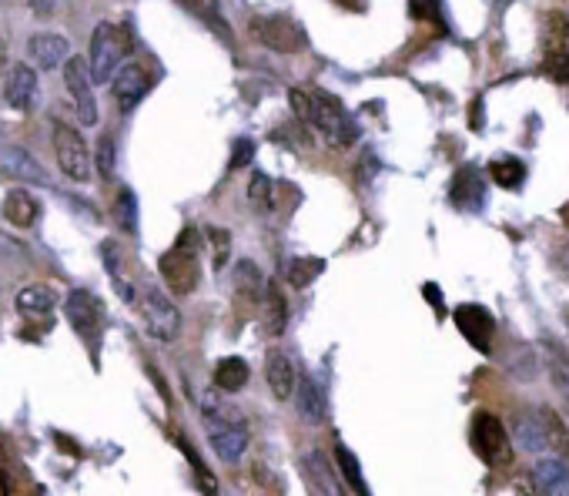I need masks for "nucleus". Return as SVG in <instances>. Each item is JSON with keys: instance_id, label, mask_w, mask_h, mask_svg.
I'll use <instances>...</instances> for the list:
<instances>
[{"instance_id": "473e14b6", "label": "nucleus", "mask_w": 569, "mask_h": 496, "mask_svg": "<svg viewBox=\"0 0 569 496\" xmlns=\"http://www.w3.org/2000/svg\"><path fill=\"white\" fill-rule=\"evenodd\" d=\"M114 215H118V222L124 232H138V198H134L131 188H121L118 202H114Z\"/></svg>"}, {"instance_id": "f3484780", "label": "nucleus", "mask_w": 569, "mask_h": 496, "mask_svg": "<svg viewBox=\"0 0 569 496\" xmlns=\"http://www.w3.org/2000/svg\"><path fill=\"white\" fill-rule=\"evenodd\" d=\"M265 383H268V389H272L275 399H292L298 379H295L292 359H288L282 349H268V356H265Z\"/></svg>"}, {"instance_id": "20e7f679", "label": "nucleus", "mask_w": 569, "mask_h": 496, "mask_svg": "<svg viewBox=\"0 0 569 496\" xmlns=\"http://www.w3.org/2000/svg\"><path fill=\"white\" fill-rule=\"evenodd\" d=\"M134 302H138V309H141V319H144V326H148V336H154L158 342H175L178 339L181 312H178V305L158 289V285H144Z\"/></svg>"}, {"instance_id": "aec40b11", "label": "nucleus", "mask_w": 569, "mask_h": 496, "mask_svg": "<svg viewBox=\"0 0 569 496\" xmlns=\"http://www.w3.org/2000/svg\"><path fill=\"white\" fill-rule=\"evenodd\" d=\"M178 4L185 7V11L195 17V21L205 24L208 31H215L228 47L235 44V34H231V24L225 21V14H221V4H218V0H178Z\"/></svg>"}, {"instance_id": "1a4fd4ad", "label": "nucleus", "mask_w": 569, "mask_h": 496, "mask_svg": "<svg viewBox=\"0 0 569 496\" xmlns=\"http://www.w3.org/2000/svg\"><path fill=\"white\" fill-rule=\"evenodd\" d=\"M452 319H456L462 339H466L476 352L493 349L496 319H493V312H489V309H482V305H476V302H466V305H459V309L452 312Z\"/></svg>"}, {"instance_id": "6ab92c4d", "label": "nucleus", "mask_w": 569, "mask_h": 496, "mask_svg": "<svg viewBox=\"0 0 569 496\" xmlns=\"http://www.w3.org/2000/svg\"><path fill=\"white\" fill-rule=\"evenodd\" d=\"M452 202L462 212H479L482 202H486V181H482V171L476 168H462L456 175V185H452Z\"/></svg>"}, {"instance_id": "423d86ee", "label": "nucleus", "mask_w": 569, "mask_h": 496, "mask_svg": "<svg viewBox=\"0 0 569 496\" xmlns=\"http://www.w3.org/2000/svg\"><path fill=\"white\" fill-rule=\"evenodd\" d=\"M64 88L71 94L74 111L81 124H98V98H94V74L84 57H67L64 61Z\"/></svg>"}, {"instance_id": "ea45409f", "label": "nucleus", "mask_w": 569, "mask_h": 496, "mask_svg": "<svg viewBox=\"0 0 569 496\" xmlns=\"http://www.w3.org/2000/svg\"><path fill=\"white\" fill-rule=\"evenodd\" d=\"M31 7H34V14H51L54 0H31Z\"/></svg>"}, {"instance_id": "5701e85b", "label": "nucleus", "mask_w": 569, "mask_h": 496, "mask_svg": "<svg viewBox=\"0 0 569 496\" xmlns=\"http://www.w3.org/2000/svg\"><path fill=\"white\" fill-rule=\"evenodd\" d=\"M302 466H305V480L312 490H318V493H339L342 490L339 480L332 476V466H329V460H325V453H318V450L305 453Z\"/></svg>"}, {"instance_id": "a878e982", "label": "nucleus", "mask_w": 569, "mask_h": 496, "mask_svg": "<svg viewBox=\"0 0 569 496\" xmlns=\"http://www.w3.org/2000/svg\"><path fill=\"white\" fill-rule=\"evenodd\" d=\"M101 259H104V269L111 272L114 289H118L121 299H128V302L138 299V295H134V285H131V279H128V269H124V259H121L118 242H104V245H101Z\"/></svg>"}, {"instance_id": "c85d7f7f", "label": "nucleus", "mask_w": 569, "mask_h": 496, "mask_svg": "<svg viewBox=\"0 0 569 496\" xmlns=\"http://www.w3.org/2000/svg\"><path fill=\"white\" fill-rule=\"evenodd\" d=\"M335 460H339V470L345 476V483H349L355 493L359 496L369 493V483H365V476H362V466H359V460H355V453H349V446H342V443L335 446Z\"/></svg>"}, {"instance_id": "4c0bfd02", "label": "nucleus", "mask_w": 569, "mask_h": 496, "mask_svg": "<svg viewBox=\"0 0 569 496\" xmlns=\"http://www.w3.org/2000/svg\"><path fill=\"white\" fill-rule=\"evenodd\" d=\"M252 158H255V145L248 138H238L235 141V155H231V161H228V171H238L241 165H248Z\"/></svg>"}, {"instance_id": "6e6552de", "label": "nucleus", "mask_w": 569, "mask_h": 496, "mask_svg": "<svg viewBox=\"0 0 569 496\" xmlns=\"http://www.w3.org/2000/svg\"><path fill=\"white\" fill-rule=\"evenodd\" d=\"M469 443H472V450H476L479 460H486V463H499L509 456V433L493 413H486V409H479V413L472 416Z\"/></svg>"}, {"instance_id": "a211bd4d", "label": "nucleus", "mask_w": 569, "mask_h": 496, "mask_svg": "<svg viewBox=\"0 0 569 496\" xmlns=\"http://www.w3.org/2000/svg\"><path fill=\"white\" fill-rule=\"evenodd\" d=\"M4 98L17 111H31L34 98H37V74H34V68H27V64H14V71L7 74Z\"/></svg>"}, {"instance_id": "7c9ffc66", "label": "nucleus", "mask_w": 569, "mask_h": 496, "mask_svg": "<svg viewBox=\"0 0 569 496\" xmlns=\"http://www.w3.org/2000/svg\"><path fill=\"white\" fill-rule=\"evenodd\" d=\"M235 289L245 292L252 302L258 299V292L265 289V282H262V272H258L255 262H238L235 265Z\"/></svg>"}, {"instance_id": "58836bf2", "label": "nucleus", "mask_w": 569, "mask_h": 496, "mask_svg": "<svg viewBox=\"0 0 569 496\" xmlns=\"http://www.w3.org/2000/svg\"><path fill=\"white\" fill-rule=\"evenodd\" d=\"M211 242H215V269H225V262H228V232H221V228H211Z\"/></svg>"}, {"instance_id": "9b49d317", "label": "nucleus", "mask_w": 569, "mask_h": 496, "mask_svg": "<svg viewBox=\"0 0 569 496\" xmlns=\"http://www.w3.org/2000/svg\"><path fill=\"white\" fill-rule=\"evenodd\" d=\"M111 88H114V101H118V108L131 111V108H138L144 94L151 91V74L144 64L128 61V64H121V71L111 78Z\"/></svg>"}, {"instance_id": "bb28decb", "label": "nucleus", "mask_w": 569, "mask_h": 496, "mask_svg": "<svg viewBox=\"0 0 569 496\" xmlns=\"http://www.w3.org/2000/svg\"><path fill=\"white\" fill-rule=\"evenodd\" d=\"M539 359H543V366L549 369L553 383L559 389H569V352L563 346H556L553 339H546L543 342V352H539Z\"/></svg>"}, {"instance_id": "c9c22d12", "label": "nucleus", "mask_w": 569, "mask_h": 496, "mask_svg": "<svg viewBox=\"0 0 569 496\" xmlns=\"http://www.w3.org/2000/svg\"><path fill=\"white\" fill-rule=\"evenodd\" d=\"M114 138L111 135H101V141H98V175L108 181L111 175H114Z\"/></svg>"}, {"instance_id": "f8f14e48", "label": "nucleus", "mask_w": 569, "mask_h": 496, "mask_svg": "<svg viewBox=\"0 0 569 496\" xmlns=\"http://www.w3.org/2000/svg\"><path fill=\"white\" fill-rule=\"evenodd\" d=\"M513 440L523 453L529 456H539L549 450V443H553V419L543 416V413H523L516 416L513 423Z\"/></svg>"}, {"instance_id": "0eeeda50", "label": "nucleus", "mask_w": 569, "mask_h": 496, "mask_svg": "<svg viewBox=\"0 0 569 496\" xmlns=\"http://www.w3.org/2000/svg\"><path fill=\"white\" fill-rule=\"evenodd\" d=\"M252 37L258 44L272 47V51H278V54H298L305 47V31L292 21V17H282V14L255 17Z\"/></svg>"}, {"instance_id": "ddd939ff", "label": "nucleus", "mask_w": 569, "mask_h": 496, "mask_svg": "<svg viewBox=\"0 0 569 496\" xmlns=\"http://www.w3.org/2000/svg\"><path fill=\"white\" fill-rule=\"evenodd\" d=\"M64 312H67V322H71L74 332H77V336H81L84 342H91L94 336H98L101 302L94 299L88 289H74L71 295H67Z\"/></svg>"}, {"instance_id": "c756f323", "label": "nucleus", "mask_w": 569, "mask_h": 496, "mask_svg": "<svg viewBox=\"0 0 569 496\" xmlns=\"http://www.w3.org/2000/svg\"><path fill=\"white\" fill-rule=\"evenodd\" d=\"M285 319H288V312H285L282 292H278L275 285H268L265 289V329H268V336H282Z\"/></svg>"}, {"instance_id": "39448f33", "label": "nucleus", "mask_w": 569, "mask_h": 496, "mask_svg": "<svg viewBox=\"0 0 569 496\" xmlns=\"http://www.w3.org/2000/svg\"><path fill=\"white\" fill-rule=\"evenodd\" d=\"M54 155L57 165L71 181H91V151L88 141L81 138V131L71 128L67 121H54Z\"/></svg>"}, {"instance_id": "f704fd0d", "label": "nucleus", "mask_w": 569, "mask_h": 496, "mask_svg": "<svg viewBox=\"0 0 569 496\" xmlns=\"http://www.w3.org/2000/svg\"><path fill=\"white\" fill-rule=\"evenodd\" d=\"M536 362H539V359H533V349H529V346H519V349H516V359L509 356V369H513L519 379H533V376H536Z\"/></svg>"}, {"instance_id": "9d476101", "label": "nucleus", "mask_w": 569, "mask_h": 496, "mask_svg": "<svg viewBox=\"0 0 569 496\" xmlns=\"http://www.w3.org/2000/svg\"><path fill=\"white\" fill-rule=\"evenodd\" d=\"M0 171L17 181H27V185H47V171L41 161H37L24 145L7 141V138H0Z\"/></svg>"}, {"instance_id": "f257e3e1", "label": "nucleus", "mask_w": 569, "mask_h": 496, "mask_svg": "<svg viewBox=\"0 0 569 496\" xmlns=\"http://www.w3.org/2000/svg\"><path fill=\"white\" fill-rule=\"evenodd\" d=\"M288 104L302 121H308L312 128L329 141L332 148H349L355 141V124L349 118V111L342 108V101L335 94H325L312 88V84H302V88L288 91Z\"/></svg>"}, {"instance_id": "412c9836", "label": "nucleus", "mask_w": 569, "mask_h": 496, "mask_svg": "<svg viewBox=\"0 0 569 496\" xmlns=\"http://www.w3.org/2000/svg\"><path fill=\"white\" fill-rule=\"evenodd\" d=\"M0 212H4L7 225L31 228L37 222V215H41V205H37V198L31 192H24V188H14V192H7L4 205H0Z\"/></svg>"}, {"instance_id": "2f4dec72", "label": "nucleus", "mask_w": 569, "mask_h": 496, "mask_svg": "<svg viewBox=\"0 0 569 496\" xmlns=\"http://www.w3.org/2000/svg\"><path fill=\"white\" fill-rule=\"evenodd\" d=\"M248 198H252V208H258V212H272V205H275V185H272V178L262 175V171H255V175H252V185H248Z\"/></svg>"}, {"instance_id": "393cba45", "label": "nucleus", "mask_w": 569, "mask_h": 496, "mask_svg": "<svg viewBox=\"0 0 569 496\" xmlns=\"http://www.w3.org/2000/svg\"><path fill=\"white\" fill-rule=\"evenodd\" d=\"M248 376H252L248 362L241 356H228L215 366V389H221V393H238V389L248 386Z\"/></svg>"}, {"instance_id": "79ce46f5", "label": "nucleus", "mask_w": 569, "mask_h": 496, "mask_svg": "<svg viewBox=\"0 0 569 496\" xmlns=\"http://www.w3.org/2000/svg\"><path fill=\"white\" fill-rule=\"evenodd\" d=\"M563 322H566V329H569V309L563 312Z\"/></svg>"}, {"instance_id": "b1692460", "label": "nucleus", "mask_w": 569, "mask_h": 496, "mask_svg": "<svg viewBox=\"0 0 569 496\" xmlns=\"http://www.w3.org/2000/svg\"><path fill=\"white\" fill-rule=\"evenodd\" d=\"M533 476H536L539 490L549 496L569 493V463H563V460H539L533 466Z\"/></svg>"}, {"instance_id": "7ed1b4c3", "label": "nucleus", "mask_w": 569, "mask_h": 496, "mask_svg": "<svg viewBox=\"0 0 569 496\" xmlns=\"http://www.w3.org/2000/svg\"><path fill=\"white\" fill-rule=\"evenodd\" d=\"M128 54H131V34L124 31V27L111 24V21H101L94 27L91 54H88L94 84H111V78L121 71V64Z\"/></svg>"}, {"instance_id": "2eb2a0df", "label": "nucleus", "mask_w": 569, "mask_h": 496, "mask_svg": "<svg viewBox=\"0 0 569 496\" xmlns=\"http://www.w3.org/2000/svg\"><path fill=\"white\" fill-rule=\"evenodd\" d=\"M211 426V450H215L221 460L235 463L241 453H245L248 446V433L241 429V423H235V419H208Z\"/></svg>"}, {"instance_id": "f03ea898", "label": "nucleus", "mask_w": 569, "mask_h": 496, "mask_svg": "<svg viewBox=\"0 0 569 496\" xmlns=\"http://www.w3.org/2000/svg\"><path fill=\"white\" fill-rule=\"evenodd\" d=\"M161 269V279L175 295H191L198 289V279H201V265H198V232L195 228H185L178 235V242L161 255L158 262Z\"/></svg>"}, {"instance_id": "e433bc0d", "label": "nucleus", "mask_w": 569, "mask_h": 496, "mask_svg": "<svg viewBox=\"0 0 569 496\" xmlns=\"http://www.w3.org/2000/svg\"><path fill=\"white\" fill-rule=\"evenodd\" d=\"M409 11L416 21H439V0H409Z\"/></svg>"}, {"instance_id": "72a5a7b5", "label": "nucleus", "mask_w": 569, "mask_h": 496, "mask_svg": "<svg viewBox=\"0 0 569 496\" xmlns=\"http://www.w3.org/2000/svg\"><path fill=\"white\" fill-rule=\"evenodd\" d=\"M322 269H325V262H318V259L315 262H292L288 265V282L298 285V289H305V285L312 282Z\"/></svg>"}, {"instance_id": "cd10ccee", "label": "nucleus", "mask_w": 569, "mask_h": 496, "mask_svg": "<svg viewBox=\"0 0 569 496\" xmlns=\"http://www.w3.org/2000/svg\"><path fill=\"white\" fill-rule=\"evenodd\" d=\"M493 181L499 188H506V192H513V188H519L526 181V165L519 158H499L493 161Z\"/></svg>"}, {"instance_id": "4468645a", "label": "nucleus", "mask_w": 569, "mask_h": 496, "mask_svg": "<svg viewBox=\"0 0 569 496\" xmlns=\"http://www.w3.org/2000/svg\"><path fill=\"white\" fill-rule=\"evenodd\" d=\"M27 54L34 57V64L41 71H54V68H64L67 54H71V47H67V37L57 34V31H41L31 37V44H27Z\"/></svg>"}, {"instance_id": "4be33fe9", "label": "nucleus", "mask_w": 569, "mask_h": 496, "mask_svg": "<svg viewBox=\"0 0 569 496\" xmlns=\"http://www.w3.org/2000/svg\"><path fill=\"white\" fill-rule=\"evenodd\" d=\"M14 305H17V312L27 319H47L57 305V292L51 289V285H27V289L17 292Z\"/></svg>"}, {"instance_id": "a19ab883", "label": "nucleus", "mask_w": 569, "mask_h": 496, "mask_svg": "<svg viewBox=\"0 0 569 496\" xmlns=\"http://www.w3.org/2000/svg\"><path fill=\"white\" fill-rule=\"evenodd\" d=\"M563 413H566V419H569V393H566V399H563Z\"/></svg>"}, {"instance_id": "dca6fc26", "label": "nucleus", "mask_w": 569, "mask_h": 496, "mask_svg": "<svg viewBox=\"0 0 569 496\" xmlns=\"http://www.w3.org/2000/svg\"><path fill=\"white\" fill-rule=\"evenodd\" d=\"M295 409H298V416H302L308 426H322L325 416H329V403H325V393H322V386H318L312 376L298 379V386H295Z\"/></svg>"}]
</instances>
